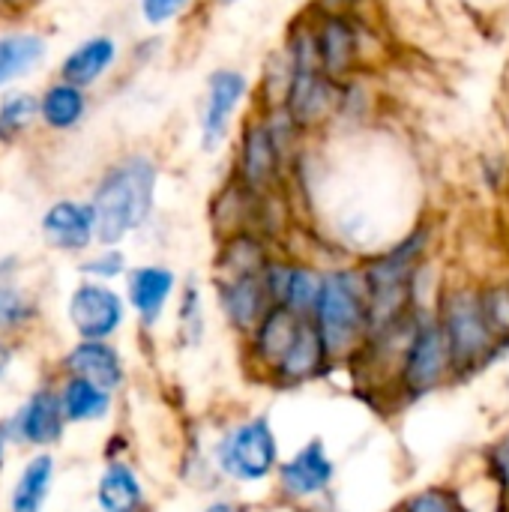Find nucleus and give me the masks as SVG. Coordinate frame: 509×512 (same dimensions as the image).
Here are the masks:
<instances>
[{
  "label": "nucleus",
  "instance_id": "nucleus-1",
  "mask_svg": "<svg viewBox=\"0 0 509 512\" xmlns=\"http://www.w3.org/2000/svg\"><path fill=\"white\" fill-rule=\"evenodd\" d=\"M156 165L147 156H129L117 162L93 195L96 240L105 246L120 243L129 231L144 225L153 207Z\"/></svg>",
  "mask_w": 509,
  "mask_h": 512
},
{
  "label": "nucleus",
  "instance_id": "nucleus-2",
  "mask_svg": "<svg viewBox=\"0 0 509 512\" xmlns=\"http://www.w3.org/2000/svg\"><path fill=\"white\" fill-rule=\"evenodd\" d=\"M315 327L324 339L327 357L354 354L366 339V333H372L366 276L354 270L327 273L315 309Z\"/></svg>",
  "mask_w": 509,
  "mask_h": 512
},
{
  "label": "nucleus",
  "instance_id": "nucleus-3",
  "mask_svg": "<svg viewBox=\"0 0 509 512\" xmlns=\"http://www.w3.org/2000/svg\"><path fill=\"white\" fill-rule=\"evenodd\" d=\"M420 252H423V234L405 240L390 255L372 261L369 270L363 273L366 276V291H369L372 333H384L387 327L399 324L408 315L411 282H414V267H417Z\"/></svg>",
  "mask_w": 509,
  "mask_h": 512
},
{
  "label": "nucleus",
  "instance_id": "nucleus-4",
  "mask_svg": "<svg viewBox=\"0 0 509 512\" xmlns=\"http://www.w3.org/2000/svg\"><path fill=\"white\" fill-rule=\"evenodd\" d=\"M441 324L453 351V372L477 369L495 348V327L480 294L456 291L441 306Z\"/></svg>",
  "mask_w": 509,
  "mask_h": 512
},
{
  "label": "nucleus",
  "instance_id": "nucleus-5",
  "mask_svg": "<svg viewBox=\"0 0 509 512\" xmlns=\"http://www.w3.org/2000/svg\"><path fill=\"white\" fill-rule=\"evenodd\" d=\"M453 372V351L441 318L420 321L399 363V384L408 396L432 393Z\"/></svg>",
  "mask_w": 509,
  "mask_h": 512
},
{
  "label": "nucleus",
  "instance_id": "nucleus-6",
  "mask_svg": "<svg viewBox=\"0 0 509 512\" xmlns=\"http://www.w3.org/2000/svg\"><path fill=\"white\" fill-rule=\"evenodd\" d=\"M219 468L240 480V483H258L264 480L279 459V447H276V435L267 417H255L249 423H240L237 429H231L216 450Z\"/></svg>",
  "mask_w": 509,
  "mask_h": 512
},
{
  "label": "nucleus",
  "instance_id": "nucleus-7",
  "mask_svg": "<svg viewBox=\"0 0 509 512\" xmlns=\"http://www.w3.org/2000/svg\"><path fill=\"white\" fill-rule=\"evenodd\" d=\"M315 54H318L315 36L294 39L291 84H288V111L300 123L315 120L324 111V102H327V90H324V81H321V69H318Z\"/></svg>",
  "mask_w": 509,
  "mask_h": 512
},
{
  "label": "nucleus",
  "instance_id": "nucleus-8",
  "mask_svg": "<svg viewBox=\"0 0 509 512\" xmlns=\"http://www.w3.org/2000/svg\"><path fill=\"white\" fill-rule=\"evenodd\" d=\"M69 321L81 339H105L123 324V303L120 297L96 282H84L72 291L69 300Z\"/></svg>",
  "mask_w": 509,
  "mask_h": 512
},
{
  "label": "nucleus",
  "instance_id": "nucleus-9",
  "mask_svg": "<svg viewBox=\"0 0 509 512\" xmlns=\"http://www.w3.org/2000/svg\"><path fill=\"white\" fill-rule=\"evenodd\" d=\"M225 315L240 330H255L264 315L276 306L267 288V270L264 273H243V276H222L216 282Z\"/></svg>",
  "mask_w": 509,
  "mask_h": 512
},
{
  "label": "nucleus",
  "instance_id": "nucleus-10",
  "mask_svg": "<svg viewBox=\"0 0 509 512\" xmlns=\"http://www.w3.org/2000/svg\"><path fill=\"white\" fill-rule=\"evenodd\" d=\"M246 96V78L234 69H219L210 75L207 84V108L201 120V138L207 150H216L228 132L231 114L237 111L240 99Z\"/></svg>",
  "mask_w": 509,
  "mask_h": 512
},
{
  "label": "nucleus",
  "instance_id": "nucleus-11",
  "mask_svg": "<svg viewBox=\"0 0 509 512\" xmlns=\"http://www.w3.org/2000/svg\"><path fill=\"white\" fill-rule=\"evenodd\" d=\"M42 234L54 249L81 252L96 237V213L93 204L78 201H57L42 216Z\"/></svg>",
  "mask_w": 509,
  "mask_h": 512
},
{
  "label": "nucleus",
  "instance_id": "nucleus-12",
  "mask_svg": "<svg viewBox=\"0 0 509 512\" xmlns=\"http://www.w3.org/2000/svg\"><path fill=\"white\" fill-rule=\"evenodd\" d=\"M321 285L312 270L306 267H291V264H270L267 267V288L276 306H285L303 318L315 315L318 300H321Z\"/></svg>",
  "mask_w": 509,
  "mask_h": 512
},
{
  "label": "nucleus",
  "instance_id": "nucleus-13",
  "mask_svg": "<svg viewBox=\"0 0 509 512\" xmlns=\"http://www.w3.org/2000/svg\"><path fill=\"white\" fill-rule=\"evenodd\" d=\"M282 489L291 498H312L324 492L333 480V462L321 441H309L291 462L279 468Z\"/></svg>",
  "mask_w": 509,
  "mask_h": 512
},
{
  "label": "nucleus",
  "instance_id": "nucleus-14",
  "mask_svg": "<svg viewBox=\"0 0 509 512\" xmlns=\"http://www.w3.org/2000/svg\"><path fill=\"white\" fill-rule=\"evenodd\" d=\"M63 405H60V396H54L51 390H39L15 417L12 429L21 441L27 444H54L60 435H63Z\"/></svg>",
  "mask_w": 509,
  "mask_h": 512
},
{
  "label": "nucleus",
  "instance_id": "nucleus-15",
  "mask_svg": "<svg viewBox=\"0 0 509 512\" xmlns=\"http://www.w3.org/2000/svg\"><path fill=\"white\" fill-rule=\"evenodd\" d=\"M300 324H303V315H297V312H291V309H285V306H273V309L264 315V321L255 327V342H252V348H255L258 360H261L270 372H276L279 363L285 360V354L291 351V345H294V339H297V333H300Z\"/></svg>",
  "mask_w": 509,
  "mask_h": 512
},
{
  "label": "nucleus",
  "instance_id": "nucleus-16",
  "mask_svg": "<svg viewBox=\"0 0 509 512\" xmlns=\"http://www.w3.org/2000/svg\"><path fill=\"white\" fill-rule=\"evenodd\" d=\"M69 369L75 378H84L102 390H117L120 381H123V363H120V354L99 342V339H84L81 345L72 348V354L66 357Z\"/></svg>",
  "mask_w": 509,
  "mask_h": 512
},
{
  "label": "nucleus",
  "instance_id": "nucleus-17",
  "mask_svg": "<svg viewBox=\"0 0 509 512\" xmlns=\"http://www.w3.org/2000/svg\"><path fill=\"white\" fill-rule=\"evenodd\" d=\"M174 291V273L165 267H138L129 273V300L144 324H156Z\"/></svg>",
  "mask_w": 509,
  "mask_h": 512
},
{
  "label": "nucleus",
  "instance_id": "nucleus-18",
  "mask_svg": "<svg viewBox=\"0 0 509 512\" xmlns=\"http://www.w3.org/2000/svg\"><path fill=\"white\" fill-rule=\"evenodd\" d=\"M327 360V348H324V339L315 327V321L303 318L300 324V333L291 345V351L285 354V360L279 363L276 375L285 381V384H297V381H306L312 378Z\"/></svg>",
  "mask_w": 509,
  "mask_h": 512
},
{
  "label": "nucleus",
  "instance_id": "nucleus-19",
  "mask_svg": "<svg viewBox=\"0 0 509 512\" xmlns=\"http://www.w3.org/2000/svg\"><path fill=\"white\" fill-rule=\"evenodd\" d=\"M117 57V45L108 36H93L87 42H81L66 60H63V81L75 84V87H87L96 78L105 75V69L114 63Z\"/></svg>",
  "mask_w": 509,
  "mask_h": 512
},
{
  "label": "nucleus",
  "instance_id": "nucleus-20",
  "mask_svg": "<svg viewBox=\"0 0 509 512\" xmlns=\"http://www.w3.org/2000/svg\"><path fill=\"white\" fill-rule=\"evenodd\" d=\"M51 477H54L51 456H45V453L33 456L9 492V512H42L45 498L51 492Z\"/></svg>",
  "mask_w": 509,
  "mask_h": 512
},
{
  "label": "nucleus",
  "instance_id": "nucleus-21",
  "mask_svg": "<svg viewBox=\"0 0 509 512\" xmlns=\"http://www.w3.org/2000/svg\"><path fill=\"white\" fill-rule=\"evenodd\" d=\"M96 501L102 512H135L141 507V483L132 468L123 462H111L99 480Z\"/></svg>",
  "mask_w": 509,
  "mask_h": 512
},
{
  "label": "nucleus",
  "instance_id": "nucleus-22",
  "mask_svg": "<svg viewBox=\"0 0 509 512\" xmlns=\"http://www.w3.org/2000/svg\"><path fill=\"white\" fill-rule=\"evenodd\" d=\"M276 171V144L267 126H252L240 150V174L246 186L261 189Z\"/></svg>",
  "mask_w": 509,
  "mask_h": 512
},
{
  "label": "nucleus",
  "instance_id": "nucleus-23",
  "mask_svg": "<svg viewBox=\"0 0 509 512\" xmlns=\"http://www.w3.org/2000/svg\"><path fill=\"white\" fill-rule=\"evenodd\" d=\"M318 42V57H321V66L333 75L345 72L354 60V51H357V39H354V30L348 24V18L342 15H333L324 21V27L318 30L315 36Z\"/></svg>",
  "mask_w": 509,
  "mask_h": 512
},
{
  "label": "nucleus",
  "instance_id": "nucleus-24",
  "mask_svg": "<svg viewBox=\"0 0 509 512\" xmlns=\"http://www.w3.org/2000/svg\"><path fill=\"white\" fill-rule=\"evenodd\" d=\"M45 39L36 33H9L0 36V87L12 78L27 75L45 57Z\"/></svg>",
  "mask_w": 509,
  "mask_h": 512
},
{
  "label": "nucleus",
  "instance_id": "nucleus-25",
  "mask_svg": "<svg viewBox=\"0 0 509 512\" xmlns=\"http://www.w3.org/2000/svg\"><path fill=\"white\" fill-rule=\"evenodd\" d=\"M60 405L69 423H87V420H102L111 408V393L84 381V378H69L63 393H60Z\"/></svg>",
  "mask_w": 509,
  "mask_h": 512
},
{
  "label": "nucleus",
  "instance_id": "nucleus-26",
  "mask_svg": "<svg viewBox=\"0 0 509 512\" xmlns=\"http://www.w3.org/2000/svg\"><path fill=\"white\" fill-rule=\"evenodd\" d=\"M39 105H42L45 126H51V129H72L84 117L87 99H84L81 87H75L69 81H60V84H51L45 90Z\"/></svg>",
  "mask_w": 509,
  "mask_h": 512
},
{
  "label": "nucleus",
  "instance_id": "nucleus-27",
  "mask_svg": "<svg viewBox=\"0 0 509 512\" xmlns=\"http://www.w3.org/2000/svg\"><path fill=\"white\" fill-rule=\"evenodd\" d=\"M39 114H42V105L33 93L27 90L6 93L0 102V144H12L15 138H21Z\"/></svg>",
  "mask_w": 509,
  "mask_h": 512
},
{
  "label": "nucleus",
  "instance_id": "nucleus-28",
  "mask_svg": "<svg viewBox=\"0 0 509 512\" xmlns=\"http://www.w3.org/2000/svg\"><path fill=\"white\" fill-rule=\"evenodd\" d=\"M405 512H471L456 492L450 489H426L420 495H414L408 504H405Z\"/></svg>",
  "mask_w": 509,
  "mask_h": 512
},
{
  "label": "nucleus",
  "instance_id": "nucleus-29",
  "mask_svg": "<svg viewBox=\"0 0 509 512\" xmlns=\"http://www.w3.org/2000/svg\"><path fill=\"white\" fill-rule=\"evenodd\" d=\"M27 315H30L27 300H24L18 291H12V288H3V285H0V327L21 324Z\"/></svg>",
  "mask_w": 509,
  "mask_h": 512
},
{
  "label": "nucleus",
  "instance_id": "nucleus-30",
  "mask_svg": "<svg viewBox=\"0 0 509 512\" xmlns=\"http://www.w3.org/2000/svg\"><path fill=\"white\" fill-rule=\"evenodd\" d=\"M483 303H486V312H489L495 333H509V288L483 294Z\"/></svg>",
  "mask_w": 509,
  "mask_h": 512
},
{
  "label": "nucleus",
  "instance_id": "nucleus-31",
  "mask_svg": "<svg viewBox=\"0 0 509 512\" xmlns=\"http://www.w3.org/2000/svg\"><path fill=\"white\" fill-rule=\"evenodd\" d=\"M186 3L189 0H141V12L147 24H165L174 15H180Z\"/></svg>",
  "mask_w": 509,
  "mask_h": 512
},
{
  "label": "nucleus",
  "instance_id": "nucleus-32",
  "mask_svg": "<svg viewBox=\"0 0 509 512\" xmlns=\"http://www.w3.org/2000/svg\"><path fill=\"white\" fill-rule=\"evenodd\" d=\"M84 273L99 276V279H111V276L123 273V255L114 252V249H108V252H102L99 258L87 261V264H84Z\"/></svg>",
  "mask_w": 509,
  "mask_h": 512
},
{
  "label": "nucleus",
  "instance_id": "nucleus-33",
  "mask_svg": "<svg viewBox=\"0 0 509 512\" xmlns=\"http://www.w3.org/2000/svg\"><path fill=\"white\" fill-rule=\"evenodd\" d=\"M489 462H492V471H495L498 483L509 492V435L489 450Z\"/></svg>",
  "mask_w": 509,
  "mask_h": 512
},
{
  "label": "nucleus",
  "instance_id": "nucleus-34",
  "mask_svg": "<svg viewBox=\"0 0 509 512\" xmlns=\"http://www.w3.org/2000/svg\"><path fill=\"white\" fill-rule=\"evenodd\" d=\"M180 318H183V327L192 330V339H198V330H201V315H198V291H186V300H183V309H180Z\"/></svg>",
  "mask_w": 509,
  "mask_h": 512
},
{
  "label": "nucleus",
  "instance_id": "nucleus-35",
  "mask_svg": "<svg viewBox=\"0 0 509 512\" xmlns=\"http://www.w3.org/2000/svg\"><path fill=\"white\" fill-rule=\"evenodd\" d=\"M9 357H12V354H9V348H3V345H0V375H3V372H6V366H9Z\"/></svg>",
  "mask_w": 509,
  "mask_h": 512
},
{
  "label": "nucleus",
  "instance_id": "nucleus-36",
  "mask_svg": "<svg viewBox=\"0 0 509 512\" xmlns=\"http://www.w3.org/2000/svg\"><path fill=\"white\" fill-rule=\"evenodd\" d=\"M204 512H237L231 504H210Z\"/></svg>",
  "mask_w": 509,
  "mask_h": 512
},
{
  "label": "nucleus",
  "instance_id": "nucleus-37",
  "mask_svg": "<svg viewBox=\"0 0 509 512\" xmlns=\"http://www.w3.org/2000/svg\"><path fill=\"white\" fill-rule=\"evenodd\" d=\"M3 447H6V429L0 426V468H3Z\"/></svg>",
  "mask_w": 509,
  "mask_h": 512
},
{
  "label": "nucleus",
  "instance_id": "nucleus-38",
  "mask_svg": "<svg viewBox=\"0 0 509 512\" xmlns=\"http://www.w3.org/2000/svg\"><path fill=\"white\" fill-rule=\"evenodd\" d=\"M9 267H12V261H0V279H3V273H6Z\"/></svg>",
  "mask_w": 509,
  "mask_h": 512
},
{
  "label": "nucleus",
  "instance_id": "nucleus-39",
  "mask_svg": "<svg viewBox=\"0 0 509 512\" xmlns=\"http://www.w3.org/2000/svg\"><path fill=\"white\" fill-rule=\"evenodd\" d=\"M327 3H339V0H327Z\"/></svg>",
  "mask_w": 509,
  "mask_h": 512
},
{
  "label": "nucleus",
  "instance_id": "nucleus-40",
  "mask_svg": "<svg viewBox=\"0 0 509 512\" xmlns=\"http://www.w3.org/2000/svg\"><path fill=\"white\" fill-rule=\"evenodd\" d=\"M225 3H231V0H225Z\"/></svg>",
  "mask_w": 509,
  "mask_h": 512
}]
</instances>
